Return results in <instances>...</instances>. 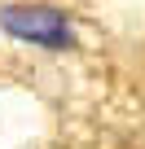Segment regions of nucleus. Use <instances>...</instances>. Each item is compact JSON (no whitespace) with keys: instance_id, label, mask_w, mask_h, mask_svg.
I'll return each instance as SVG.
<instances>
[{"instance_id":"f257e3e1","label":"nucleus","mask_w":145,"mask_h":149,"mask_svg":"<svg viewBox=\"0 0 145 149\" xmlns=\"http://www.w3.org/2000/svg\"><path fill=\"white\" fill-rule=\"evenodd\" d=\"M0 31L22 40V44H35V48H48V53H62L75 44V26L62 9H48V5H9L0 9Z\"/></svg>"}]
</instances>
